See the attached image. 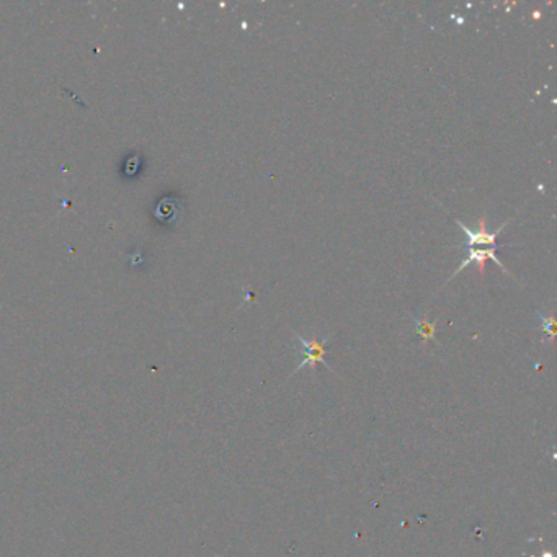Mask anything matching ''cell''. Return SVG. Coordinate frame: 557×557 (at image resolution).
I'll use <instances>...</instances> for the list:
<instances>
[{"label": "cell", "instance_id": "1", "mask_svg": "<svg viewBox=\"0 0 557 557\" xmlns=\"http://www.w3.org/2000/svg\"><path fill=\"white\" fill-rule=\"evenodd\" d=\"M294 337H296V339L299 340V344L303 345L304 358L301 363L296 366V369L293 371V374L298 373V371H301L303 368H306V366H311V368H314L317 363H321L322 366H326V368L330 369V366H328L326 361V353H327L326 345H327V342L330 340V337H327V339H323V340H317L316 337H312V339L307 340V339H304V337L299 335V333H294Z\"/></svg>", "mask_w": 557, "mask_h": 557}, {"label": "cell", "instance_id": "2", "mask_svg": "<svg viewBox=\"0 0 557 557\" xmlns=\"http://www.w3.org/2000/svg\"><path fill=\"white\" fill-rule=\"evenodd\" d=\"M508 222H510V221L503 222V224L500 226L497 231L492 232V234H490V232H487V229H485V218L484 216L480 218L479 231H475V232L471 231L469 227H466L461 221H458V226L461 227V229H463L464 234L468 236V247H469V249H474L475 245H487L489 249L500 250V249H502V245L497 244V237H498L500 232L505 229V226H508Z\"/></svg>", "mask_w": 557, "mask_h": 557}, {"label": "cell", "instance_id": "3", "mask_svg": "<svg viewBox=\"0 0 557 557\" xmlns=\"http://www.w3.org/2000/svg\"><path fill=\"white\" fill-rule=\"evenodd\" d=\"M495 254H497V250H495V249H469V255L466 257V259H464L463 261H461L459 268L456 270L455 273L450 276L448 282H451V280H453L455 276H458V275L461 273V271H463V270L466 268V266L471 265V264H478V265H479V273H480V275H484V271H485V260H487V259H489V260H492V261H495V264H497L503 271H507L508 275H512L510 271H508V270L505 268V265H503L502 261H500V260L497 259V255H495ZM448 282H446V283H448Z\"/></svg>", "mask_w": 557, "mask_h": 557}, {"label": "cell", "instance_id": "4", "mask_svg": "<svg viewBox=\"0 0 557 557\" xmlns=\"http://www.w3.org/2000/svg\"><path fill=\"white\" fill-rule=\"evenodd\" d=\"M413 322L417 323V332H418V335L422 337L425 344H427L428 340H435L436 322L430 323V322H427V321H420V319H417V317L413 319Z\"/></svg>", "mask_w": 557, "mask_h": 557}, {"label": "cell", "instance_id": "5", "mask_svg": "<svg viewBox=\"0 0 557 557\" xmlns=\"http://www.w3.org/2000/svg\"><path fill=\"white\" fill-rule=\"evenodd\" d=\"M537 316L541 317V322H542V330H544L547 335H549L551 342L554 340L556 337V321H554V316H542V314H537Z\"/></svg>", "mask_w": 557, "mask_h": 557}, {"label": "cell", "instance_id": "6", "mask_svg": "<svg viewBox=\"0 0 557 557\" xmlns=\"http://www.w3.org/2000/svg\"><path fill=\"white\" fill-rule=\"evenodd\" d=\"M542 557H552L551 552H546V554H542Z\"/></svg>", "mask_w": 557, "mask_h": 557}]
</instances>
